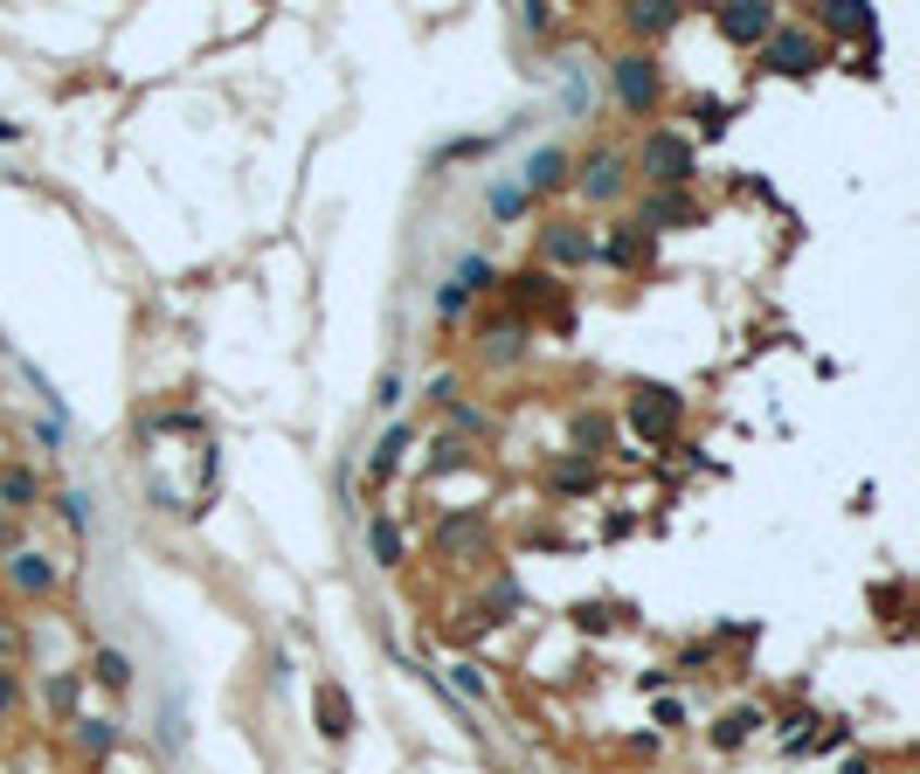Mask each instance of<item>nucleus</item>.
I'll return each mask as SVG.
<instances>
[{
  "label": "nucleus",
  "mask_w": 920,
  "mask_h": 774,
  "mask_svg": "<svg viewBox=\"0 0 920 774\" xmlns=\"http://www.w3.org/2000/svg\"><path fill=\"white\" fill-rule=\"evenodd\" d=\"M630 422H637V429H644V436H665V429H671V422H679V402H671V394H665V388H651V402H644V394H637V408H630Z\"/></svg>",
  "instance_id": "nucleus-3"
},
{
  "label": "nucleus",
  "mask_w": 920,
  "mask_h": 774,
  "mask_svg": "<svg viewBox=\"0 0 920 774\" xmlns=\"http://www.w3.org/2000/svg\"><path fill=\"white\" fill-rule=\"evenodd\" d=\"M560 174H568V153H554V145L526 160V187H560Z\"/></svg>",
  "instance_id": "nucleus-7"
},
{
  "label": "nucleus",
  "mask_w": 920,
  "mask_h": 774,
  "mask_svg": "<svg viewBox=\"0 0 920 774\" xmlns=\"http://www.w3.org/2000/svg\"><path fill=\"white\" fill-rule=\"evenodd\" d=\"M0 498H8V505H35V498H42L35 470H8V478H0Z\"/></svg>",
  "instance_id": "nucleus-8"
},
{
  "label": "nucleus",
  "mask_w": 920,
  "mask_h": 774,
  "mask_svg": "<svg viewBox=\"0 0 920 774\" xmlns=\"http://www.w3.org/2000/svg\"><path fill=\"white\" fill-rule=\"evenodd\" d=\"M326 733H332V740L346 733V698L340 691H326Z\"/></svg>",
  "instance_id": "nucleus-12"
},
{
  "label": "nucleus",
  "mask_w": 920,
  "mask_h": 774,
  "mask_svg": "<svg viewBox=\"0 0 920 774\" xmlns=\"http://www.w3.org/2000/svg\"><path fill=\"white\" fill-rule=\"evenodd\" d=\"M0 533H8V525H0Z\"/></svg>",
  "instance_id": "nucleus-16"
},
{
  "label": "nucleus",
  "mask_w": 920,
  "mask_h": 774,
  "mask_svg": "<svg viewBox=\"0 0 920 774\" xmlns=\"http://www.w3.org/2000/svg\"><path fill=\"white\" fill-rule=\"evenodd\" d=\"M671 22H679L671 8H651V14H644V8H630V28H637V35H657V28H671Z\"/></svg>",
  "instance_id": "nucleus-11"
},
{
  "label": "nucleus",
  "mask_w": 920,
  "mask_h": 774,
  "mask_svg": "<svg viewBox=\"0 0 920 774\" xmlns=\"http://www.w3.org/2000/svg\"><path fill=\"white\" fill-rule=\"evenodd\" d=\"M374 546H381L388 560H402V540H394V525H374Z\"/></svg>",
  "instance_id": "nucleus-14"
},
{
  "label": "nucleus",
  "mask_w": 920,
  "mask_h": 774,
  "mask_svg": "<svg viewBox=\"0 0 920 774\" xmlns=\"http://www.w3.org/2000/svg\"><path fill=\"white\" fill-rule=\"evenodd\" d=\"M616 90H623L630 111H651L657 104V77H651L644 55H616Z\"/></svg>",
  "instance_id": "nucleus-2"
},
{
  "label": "nucleus",
  "mask_w": 920,
  "mask_h": 774,
  "mask_svg": "<svg viewBox=\"0 0 920 774\" xmlns=\"http://www.w3.org/2000/svg\"><path fill=\"white\" fill-rule=\"evenodd\" d=\"M720 28L734 35V42H755V35L776 28V14H768V8H727V14H720Z\"/></svg>",
  "instance_id": "nucleus-5"
},
{
  "label": "nucleus",
  "mask_w": 920,
  "mask_h": 774,
  "mask_svg": "<svg viewBox=\"0 0 920 774\" xmlns=\"http://www.w3.org/2000/svg\"><path fill=\"white\" fill-rule=\"evenodd\" d=\"M810 55H817V42H810V35H796V28L768 42V63H776V69H810Z\"/></svg>",
  "instance_id": "nucleus-4"
},
{
  "label": "nucleus",
  "mask_w": 920,
  "mask_h": 774,
  "mask_svg": "<svg viewBox=\"0 0 920 774\" xmlns=\"http://www.w3.org/2000/svg\"><path fill=\"white\" fill-rule=\"evenodd\" d=\"M547 256H560V263H575V256H589V242H581L575 229H554V236H547Z\"/></svg>",
  "instance_id": "nucleus-9"
},
{
  "label": "nucleus",
  "mask_w": 920,
  "mask_h": 774,
  "mask_svg": "<svg viewBox=\"0 0 920 774\" xmlns=\"http://www.w3.org/2000/svg\"><path fill=\"white\" fill-rule=\"evenodd\" d=\"M14 581H22V588H49V568H42V554H22V560H14Z\"/></svg>",
  "instance_id": "nucleus-10"
},
{
  "label": "nucleus",
  "mask_w": 920,
  "mask_h": 774,
  "mask_svg": "<svg viewBox=\"0 0 920 774\" xmlns=\"http://www.w3.org/2000/svg\"><path fill=\"white\" fill-rule=\"evenodd\" d=\"M644 174H651V180H685V174H692V145L671 139V131L644 139Z\"/></svg>",
  "instance_id": "nucleus-1"
},
{
  "label": "nucleus",
  "mask_w": 920,
  "mask_h": 774,
  "mask_svg": "<svg viewBox=\"0 0 920 774\" xmlns=\"http://www.w3.org/2000/svg\"><path fill=\"white\" fill-rule=\"evenodd\" d=\"M8 698H14V685H8V677H0V706H8Z\"/></svg>",
  "instance_id": "nucleus-15"
},
{
  "label": "nucleus",
  "mask_w": 920,
  "mask_h": 774,
  "mask_svg": "<svg viewBox=\"0 0 920 774\" xmlns=\"http://www.w3.org/2000/svg\"><path fill=\"white\" fill-rule=\"evenodd\" d=\"M98 677H104V685H125V657L104 650V657H98Z\"/></svg>",
  "instance_id": "nucleus-13"
},
{
  "label": "nucleus",
  "mask_w": 920,
  "mask_h": 774,
  "mask_svg": "<svg viewBox=\"0 0 920 774\" xmlns=\"http://www.w3.org/2000/svg\"><path fill=\"white\" fill-rule=\"evenodd\" d=\"M581 187H589L595 201H609L616 187H623V160H616V153H595V160H589V174H581Z\"/></svg>",
  "instance_id": "nucleus-6"
}]
</instances>
